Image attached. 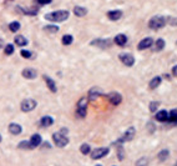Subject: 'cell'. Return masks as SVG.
<instances>
[{
    "mask_svg": "<svg viewBox=\"0 0 177 166\" xmlns=\"http://www.w3.org/2000/svg\"><path fill=\"white\" fill-rule=\"evenodd\" d=\"M69 12L67 10H59V12H52L45 15V19L51 21V23H62L65 20H67L69 18Z\"/></svg>",
    "mask_w": 177,
    "mask_h": 166,
    "instance_id": "cell-1",
    "label": "cell"
},
{
    "mask_svg": "<svg viewBox=\"0 0 177 166\" xmlns=\"http://www.w3.org/2000/svg\"><path fill=\"white\" fill-rule=\"evenodd\" d=\"M166 23H167L166 18L157 15V16L151 18V20L148 21V26H150V29H152V30H160V29H162V28L166 25Z\"/></svg>",
    "mask_w": 177,
    "mask_h": 166,
    "instance_id": "cell-2",
    "label": "cell"
},
{
    "mask_svg": "<svg viewBox=\"0 0 177 166\" xmlns=\"http://www.w3.org/2000/svg\"><path fill=\"white\" fill-rule=\"evenodd\" d=\"M52 139H54V142L57 147H64L69 144V139L66 137V135H62L60 131L52 134Z\"/></svg>",
    "mask_w": 177,
    "mask_h": 166,
    "instance_id": "cell-3",
    "label": "cell"
},
{
    "mask_svg": "<svg viewBox=\"0 0 177 166\" xmlns=\"http://www.w3.org/2000/svg\"><path fill=\"white\" fill-rule=\"evenodd\" d=\"M86 110H87V99L82 98L77 103V110H76L77 116L79 118H85L86 116Z\"/></svg>",
    "mask_w": 177,
    "mask_h": 166,
    "instance_id": "cell-4",
    "label": "cell"
},
{
    "mask_svg": "<svg viewBox=\"0 0 177 166\" xmlns=\"http://www.w3.org/2000/svg\"><path fill=\"white\" fill-rule=\"evenodd\" d=\"M36 101L35 100H33V99H25L23 103H21V105H20V108H21V111H24V113H30V111H33L35 108H36Z\"/></svg>",
    "mask_w": 177,
    "mask_h": 166,
    "instance_id": "cell-5",
    "label": "cell"
},
{
    "mask_svg": "<svg viewBox=\"0 0 177 166\" xmlns=\"http://www.w3.org/2000/svg\"><path fill=\"white\" fill-rule=\"evenodd\" d=\"M109 154V149L107 147H100V149H96L91 152V159L93 160H98V159H101L104 156H106Z\"/></svg>",
    "mask_w": 177,
    "mask_h": 166,
    "instance_id": "cell-6",
    "label": "cell"
},
{
    "mask_svg": "<svg viewBox=\"0 0 177 166\" xmlns=\"http://www.w3.org/2000/svg\"><path fill=\"white\" fill-rule=\"evenodd\" d=\"M120 60H121V61H122V64H125L126 66H132V65L135 64V59H134V56H132L131 54H127V53L121 54V55H120Z\"/></svg>",
    "mask_w": 177,
    "mask_h": 166,
    "instance_id": "cell-7",
    "label": "cell"
},
{
    "mask_svg": "<svg viewBox=\"0 0 177 166\" xmlns=\"http://www.w3.org/2000/svg\"><path fill=\"white\" fill-rule=\"evenodd\" d=\"M152 44H153V40L151 39V38H145V39H142L140 43H138V50H146V49H148V48H151L152 46Z\"/></svg>",
    "mask_w": 177,
    "mask_h": 166,
    "instance_id": "cell-8",
    "label": "cell"
},
{
    "mask_svg": "<svg viewBox=\"0 0 177 166\" xmlns=\"http://www.w3.org/2000/svg\"><path fill=\"white\" fill-rule=\"evenodd\" d=\"M21 75H23V76H24L25 79H29V80H33V79H35V77L38 76V72H36V70H35V69H31V67H28V69H24V70H23Z\"/></svg>",
    "mask_w": 177,
    "mask_h": 166,
    "instance_id": "cell-9",
    "label": "cell"
},
{
    "mask_svg": "<svg viewBox=\"0 0 177 166\" xmlns=\"http://www.w3.org/2000/svg\"><path fill=\"white\" fill-rule=\"evenodd\" d=\"M107 99H109V101L112 105H119L121 103V100H122V96L119 93H111V94L107 95Z\"/></svg>",
    "mask_w": 177,
    "mask_h": 166,
    "instance_id": "cell-10",
    "label": "cell"
},
{
    "mask_svg": "<svg viewBox=\"0 0 177 166\" xmlns=\"http://www.w3.org/2000/svg\"><path fill=\"white\" fill-rule=\"evenodd\" d=\"M91 45H96L101 49H105V48H109L111 45V43L107 39H96V40L91 41Z\"/></svg>",
    "mask_w": 177,
    "mask_h": 166,
    "instance_id": "cell-11",
    "label": "cell"
},
{
    "mask_svg": "<svg viewBox=\"0 0 177 166\" xmlns=\"http://www.w3.org/2000/svg\"><path fill=\"white\" fill-rule=\"evenodd\" d=\"M44 80H45L46 85H48V88H49V90H50L51 93H56V91H57L55 81H54V80H52L50 76H48V75H44Z\"/></svg>",
    "mask_w": 177,
    "mask_h": 166,
    "instance_id": "cell-12",
    "label": "cell"
},
{
    "mask_svg": "<svg viewBox=\"0 0 177 166\" xmlns=\"http://www.w3.org/2000/svg\"><path fill=\"white\" fill-rule=\"evenodd\" d=\"M101 90L99 88H93L90 91H88V100H91V101H95L96 99H99L101 96Z\"/></svg>",
    "mask_w": 177,
    "mask_h": 166,
    "instance_id": "cell-13",
    "label": "cell"
},
{
    "mask_svg": "<svg viewBox=\"0 0 177 166\" xmlns=\"http://www.w3.org/2000/svg\"><path fill=\"white\" fill-rule=\"evenodd\" d=\"M134 136H135V129H134V127H129L120 141H121V142H124V141H131V140L134 139Z\"/></svg>",
    "mask_w": 177,
    "mask_h": 166,
    "instance_id": "cell-14",
    "label": "cell"
},
{
    "mask_svg": "<svg viewBox=\"0 0 177 166\" xmlns=\"http://www.w3.org/2000/svg\"><path fill=\"white\" fill-rule=\"evenodd\" d=\"M30 144H31V146L35 149V147H38V146H40L41 145V142H43V139H41V136L39 135V134H34L31 137H30Z\"/></svg>",
    "mask_w": 177,
    "mask_h": 166,
    "instance_id": "cell-15",
    "label": "cell"
},
{
    "mask_svg": "<svg viewBox=\"0 0 177 166\" xmlns=\"http://www.w3.org/2000/svg\"><path fill=\"white\" fill-rule=\"evenodd\" d=\"M121 16H122V12H121V10H110V12L107 13V18H109L110 20H112V21L119 20Z\"/></svg>",
    "mask_w": 177,
    "mask_h": 166,
    "instance_id": "cell-16",
    "label": "cell"
},
{
    "mask_svg": "<svg viewBox=\"0 0 177 166\" xmlns=\"http://www.w3.org/2000/svg\"><path fill=\"white\" fill-rule=\"evenodd\" d=\"M9 131H10V134H13V135H20L21 131H23V127H21L19 124L13 122V124L9 125Z\"/></svg>",
    "mask_w": 177,
    "mask_h": 166,
    "instance_id": "cell-17",
    "label": "cell"
},
{
    "mask_svg": "<svg viewBox=\"0 0 177 166\" xmlns=\"http://www.w3.org/2000/svg\"><path fill=\"white\" fill-rule=\"evenodd\" d=\"M115 43H116V45H119V46H124V45H126V43H127V38H126V35H124V34H119V35H116V36H115Z\"/></svg>",
    "mask_w": 177,
    "mask_h": 166,
    "instance_id": "cell-18",
    "label": "cell"
},
{
    "mask_svg": "<svg viewBox=\"0 0 177 166\" xmlns=\"http://www.w3.org/2000/svg\"><path fill=\"white\" fill-rule=\"evenodd\" d=\"M52 124H54V119H52L51 116H44V118H41V120H40V125L44 126V127H49V126H51Z\"/></svg>",
    "mask_w": 177,
    "mask_h": 166,
    "instance_id": "cell-19",
    "label": "cell"
},
{
    "mask_svg": "<svg viewBox=\"0 0 177 166\" xmlns=\"http://www.w3.org/2000/svg\"><path fill=\"white\" fill-rule=\"evenodd\" d=\"M14 41H15V44L18 46H25V45H28V39L25 36H23V35H18L14 39Z\"/></svg>",
    "mask_w": 177,
    "mask_h": 166,
    "instance_id": "cell-20",
    "label": "cell"
},
{
    "mask_svg": "<svg viewBox=\"0 0 177 166\" xmlns=\"http://www.w3.org/2000/svg\"><path fill=\"white\" fill-rule=\"evenodd\" d=\"M168 119V114H167V111L166 110H161V111H158L157 114H156V120H158V121H166Z\"/></svg>",
    "mask_w": 177,
    "mask_h": 166,
    "instance_id": "cell-21",
    "label": "cell"
},
{
    "mask_svg": "<svg viewBox=\"0 0 177 166\" xmlns=\"http://www.w3.org/2000/svg\"><path fill=\"white\" fill-rule=\"evenodd\" d=\"M86 13H87V10L85 8H82V7H75L74 8V14L76 16H85Z\"/></svg>",
    "mask_w": 177,
    "mask_h": 166,
    "instance_id": "cell-22",
    "label": "cell"
},
{
    "mask_svg": "<svg viewBox=\"0 0 177 166\" xmlns=\"http://www.w3.org/2000/svg\"><path fill=\"white\" fill-rule=\"evenodd\" d=\"M160 84H161V77H160V76H156V77H153V79L150 81V89H156Z\"/></svg>",
    "mask_w": 177,
    "mask_h": 166,
    "instance_id": "cell-23",
    "label": "cell"
},
{
    "mask_svg": "<svg viewBox=\"0 0 177 166\" xmlns=\"http://www.w3.org/2000/svg\"><path fill=\"white\" fill-rule=\"evenodd\" d=\"M19 29H20V23L19 21H13V23L9 24V30L11 33H16Z\"/></svg>",
    "mask_w": 177,
    "mask_h": 166,
    "instance_id": "cell-24",
    "label": "cell"
},
{
    "mask_svg": "<svg viewBox=\"0 0 177 166\" xmlns=\"http://www.w3.org/2000/svg\"><path fill=\"white\" fill-rule=\"evenodd\" d=\"M80 151L82 155H87V154H90L91 152V149H90V145L88 144H82L80 146Z\"/></svg>",
    "mask_w": 177,
    "mask_h": 166,
    "instance_id": "cell-25",
    "label": "cell"
},
{
    "mask_svg": "<svg viewBox=\"0 0 177 166\" xmlns=\"http://www.w3.org/2000/svg\"><path fill=\"white\" fill-rule=\"evenodd\" d=\"M163 48H165V41L162 39H157L156 43H155V50L156 51H161Z\"/></svg>",
    "mask_w": 177,
    "mask_h": 166,
    "instance_id": "cell-26",
    "label": "cell"
},
{
    "mask_svg": "<svg viewBox=\"0 0 177 166\" xmlns=\"http://www.w3.org/2000/svg\"><path fill=\"white\" fill-rule=\"evenodd\" d=\"M18 147H19V149H24V150H31V149H34V147L31 146L30 141H21V142L18 145Z\"/></svg>",
    "mask_w": 177,
    "mask_h": 166,
    "instance_id": "cell-27",
    "label": "cell"
},
{
    "mask_svg": "<svg viewBox=\"0 0 177 166\" xmlns=\"http://www.w3.org/2000/svg\"><path fill=\"white\" fill-rule=\"evenodd\" d=\"M72 40H74V38H72L71 35H64V36H62V44H64V45H70V44H72Z\"/></svg>",
    "mask_w": 177,
    "mask_h": 166,
    "instance_id": "cell-28",
    "label": "cell"
},
{
    "mask_svg": "<svg viewBox=\"0 0 177 166\" xmlns=\"http://www.w3.org/2000/svg\"><path fill=\"white\" fill-rule=\"evenodd\" d=\"M168 155H170V152H168V150H161L160 151V154H158V159L161 160V161H163V160H166L167 157H168Z\"/></svg>",
    "mask_w": 177,
    "mask_h": 166,
    "instance_id": "cell-29",
    "label": "cell"
},
{
    "mask_svg": "<svg viewBox=\"0 0 177 166\" xmlns=\"http://www.w3.org/2000/svg\"><path fill=\"white\" fill-rule=\"evenodd\" d=\"M168 120L170 121H177V109L171 110V113L168 115Z\"/></svg>",
    "mask_w": 177,
    "mask_h": 166,
    "instance_id": "cell-30",
    "label": "cell"
},
{
    "mask_svg": "<svg viewBox=\"0 0 177 166\" xmlns=\"http://www.w3.org/2000/svg\"><path fill=\"white\" fill-rule=\"evenodd\" d=\"M4 51H5L7 55H11V54L14 53V45H13V44H7Z\"/></svg>",
    "mask_w": 177,
    "mask_h": 166,
    "instance_id": "cell-31",
    "label": "cell"
},
{
    "mask_svg": "<svg viewBox=\"0 0 177 166\" xmlns=\"http://www.w3.org/2000/svg\"><path fill=\"white\" fill-rule=\"evenodd\" d=\"M44 29H45L46 31H50V33H57V31H59V28L55 26V25H46Z\"/></svg>",
    "mask_w": 177,
    "mask_h": 166,
    "instance_id": "cell-32",
    "label": "cell"
},
{
    "mask_svg": "<svg viewBox=\"0 0 177 166\" xmlns=\"http://www.w3.org/2000/svg\"><path fill=\"white\" fill-rule=\"evenodd\" d=\"M20 55H21L24 59H30V58L33 56V54H31L30 50H21V51H20Z\"/></svg>",
    "mask_w": 177,
    "mask_h": 166,
    "instance_id": "cell-33",
    "label": "cell"
},
{
    "mask_svg": "<svg viewBox=\"0 0 177 166\" xmlns=\"http://www.w3.org/2000/svg\"><path fill=\"white\" fill-rule=\"evenodd\" d=\"M147 164H148V160H147L146 157H141V159L136 162V166H147Z\"/></svg>",
    "mask_w": 177,
    "mask_h": 166,
    "instance_id": "cell-34",
    "label": "cell"
},
{
    "mask_svg": "<svg viewBox=\"0 0 177 166\" xmlns=\"http://www.w3.org/2000/svg\"><path fill=\"white\" fill-rule=\"evenodd\" d=\"M158 105H160L158 103H156V101H152V103L150 104V110H151L152 113H155V111L157 110V108H158Z\"/></svg>",
    "mask_w": 177,
    "mask_h": 166,
    "instance_id": "cell-35",
    "label": "cell"
},
{
    "mask_svg": "<svg viewBox=\"0 0 177 166\" xmlns=\"http://www.w3.org/2000/svg\"><path fill=\"white\" fill-rule=\"evenodd\" d=\"M60 132H61L62 135H67V132H69V130H67L66 127H62V129H60Z\"/></svg>",
    "mask_w": 177,
    "mask_h": 166,
    "instance_id": "cell-36",
    "label": "cell"
},
{
    "mask_svg": "<svg viewBox=\"0 0 177 166\" xmlns=\"http://www.w3.org/2000/svg\"><path fill=\"white\" fill-rule=\"evenodd\" d=\"M39 3L40 4H50L51 0H39Z\"/></svg>",
    "mask_w": 177,
    "mask_h": 166,
    "instance_id": "cell-37",
    "label": "cell"
},
{
    "mask_svg": "<svg viewBox=\"0 0 177 166\" xmlns=\"http://www.w3.org/2000/svg\"><path fill=\"white\" fill-rule=\"evenodd\" d=\"M172 74H173L175 76H177V65H176V66H173V69H172Z\"/></svg>",
    "mask_w": 177,
    "mask_h": 166,
    "instance_id": "cell-38",
    "label": "cell"
},
{
    "mask_svg": "<svg viewBox=\"0 0 177 166\" xmlns=\"http://www.w3.org/2000/svg\"><path fill=\"white\" fill-rule=\"evenodd\" d=\"M4 46V41H3V39L2 38H0V49H2Z\"/></svg>",
    "mask_w": 177,
    "mask_h": 166,
    "instance_id": "cell-39",
    "label": "cell"
},
{
    "mask_svg": "<svg viewBox=\"0 0 177 166\" xmlns=\"http://www.w3.org/2000/svg\"><path fill=\"white\" fill-rule=\"evenodd\" d=\"M0 142H2V135H0Z\"/></svg>",
    "mask_w": 177,
    "mask_h": 166,
    "instance_id": "cell-40",
    "label": "cell"
},
{
    "mask_svg": "<svg viewBox=\"0 0 177 166\" xmlns=\"http://www.w3.org/2000/svg\"><path fill=\"white\" fill-rule=\"evenodd\" d=\"M96 166H102V165H96Z\"/></svg>",
    "mask_w": 177,
    "mask_h": 166,
    "instance_id": "cell-41",
    "label": "cell"
}]
</instances>
